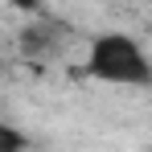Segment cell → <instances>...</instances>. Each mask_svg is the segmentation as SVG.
I'll return each mask as SVG.
<instances>
[{
    "mask_svg": "<svg viewBox=\"0 0 152 152\" xmlns=\"http://www.w3.org/2000/svg\"><path fill=\"white\" fill-rule=\"evenodd\" d=\"M86 78L111 82V86H148L152 82V62L148 50L127 37V33H99L86 53Z\"/></svg>",
    "mask_w": 152,
    "mask_h": 152,
    "instance_id": "6da1fadb",
    "label": "cell"
},
{
    "mask_svg": "<svg viewBox=\"0 0 152 152\" xmlns=\"http://www.w3.org/2000/svg\"><path fill=\"white\" fill-rule=\"evenodd\" d=\"M50 50H53V29L50 25H29L25 33H21V53H29V58H45Z\"/></svg>",
    "mask_w": 152,
    "mask_h": 152,
    "instance_id": "7a4b0ae2",
    "label": "cell"
},
{
    "mask_svg": "<svg viewBox=\"0 0 152 152\" xmlns=\"http://www.w3.org/2000/svg\"><path fill=\"white\" fill-rule=\"evenodd\" d=\"M25 144H29L25 132H17V127H8L0 119V152H17V148H25Z\"/></svg>",
    "mask_w": 152,
    "mask_h": 152,
    "instance_id": "3957f363",
    "label": "cell"
},
{
    "mask_svg": "<svg viewBox=\"0 0 152 152\" xmlns=\"http://www.w3.org/2000/svg\"><path fill=\"white\" fill-rule=\"evenodd\" d=\"M12 8H21V12H41V0H8Z\"/></svg>",
    "mask_w": 152,
    "mask_h": 152,
    "instance_id": "277c9868",
    "label": "cell"
}]
</instances>
